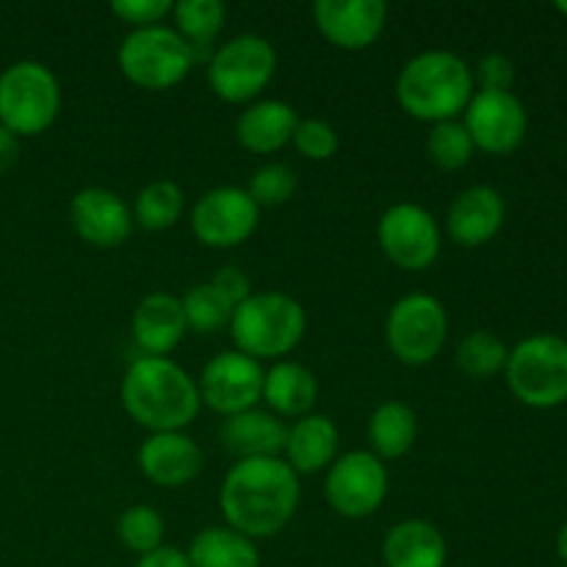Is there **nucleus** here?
Listing matches in <instances>:
<instances>
[{
    "label": "nucleus",
    "mask_w": 567,
    "mask_h": 567,
    "mask_svg": "<svg viewBox=\"0 0 567 567\" xmlns=\"http://www.w3.org/2000/svg\"><path fill=\"white\" fill-rule=\"evenodd\" d=\"M61 111V83L42 61L22 59L0 72V125L14 136H39Z\"/></svg>",
    "instance_id": "obj_5"
},
{
    "label": "nucleus",
    "mask_w": 567,
    "mask_h": 567,
    "mask_svg": "<svg viewBox=\"0 0 567 567\" xmlns=\"http://www.w3.org/2000/svg\"><path fill=\"white\" fill-rule=\"evenodd\" d=\"M275 70V44L258 33H241L214 50L208 59V86L225 103H255Z\"/></svg>",
    "instance_id": "obj_8"
},
{
    "label": "nucleus",
    "mask_w": 567,
    "mask_h": 567,
    "mask_svg": "<svg viewBox=\"0 0 567 567\" xmlns=\"http://www.w3.org/2000/svg\"><path fill=\"white\" fill-rule=\"evenodd\" d=\"M181 302L188 330L199 332V336H208V332L221 330V327H230L233 310H236L210 282H199V286L188 288L181 297Z\"/></svg>",
    "instance_id": "obj_31"
},
{
    "label": "nucleus",
    "mask_w": 567,
    "mask_h": 567,
    "mask_svg": "<svg viewBox=\"0 0 567 567\" xmlns=\"http://www.w3.org/2000/svg\"><path fill=\"white\" fill-rule=\"evenodd\" d=\"M186 313L181 297L153 291L133 310V338L147 358H166L186 336Z\"/></svg>",
    "instance_id": "obj_19"
},
{
    "label": "nucleus",
    "mask_w": 567,
    "mask_h": 567,
    "mask_svg": "<svg viewBox=\"0 0 567 567\" xmlns=\"http://www.w3.org/2000/svg\"><path fill=\"white\" fill-rule=\"evenodd\" d=\"M20 161V136L0 125V175L11 172Z\"/></svg>",
    "instance_id": "obj_39"
},
{
    "label": "nucleus",
    "mask_w": 567,
    "mask_h": 567,
    "mask_svg": "<svg viewBox=\"0 0 567 567\" xmlns=\"http://www.w3.org/2000/svg\"><path fill=\"white\" fill-rule=\"evenodd\" d=\"M264 399L271 413L280 419H302L319 399V380L313 371L293 360H280L264 377Z\"/></svg>",
    "instance_id": "obj_24"
},
{
    "label": "nucleus",
    "mask_w": 567,
    "mask_h": 567,
    "mask_svg": "<svg viewBox=\"0 0 567 567\" xmlns=\"http://www.w3.org/2000/svg\"><path fill=\"white\" fill-rule=\"evenodd\" d=\"M554 9H557L559 14L567 17V0H557V3H554Z\"/></svg>",
    "instance_id": "obj_41"
},
{
    "label": "nucleus",
    "mask_w": 567,
    "mask_h": 567,
    "mask_svg": "<svg viewBox=\"0 0 567 567\" xmlns=\"http://www.w3.org/2000/svg\"><path fill=\"white\" fill-rule=\"evenodd\" d=\"M183 197L181 186L172 181H153L136 194V203H133V225H138L142 230L161 233L169 230L177 225V219L183 216Z\"/></svg>",
    "instance_id": "obj_28"
},
{
    "label": "nucleus",
    "mask_w": 567,
    "mask_h": 567,
    "mask_svg": "<svg viewBox=\"0 0 567 567\" xmlns=\"http://www.w3.org/2000/svg\"><path fill=\"white\" fill-rule=\"evenodd\" d=\"M264 377L258 360L247 358L238 349L219 352L203 365L197 380L199 402L219 415H236L252 410L264 396Z\"/></svg>",
    "instance_id": "obj_12"
},
{
    "label": "nucleus",
    "mask_w": 567,
    "mask_h": 567,
    "mask_svg": "<svg viewBox=\"0 0 567 567\" xmlns=\"http://www.w3.org/2000/svg\"><path fill=\"white\" fill-rule=\"evenodd\" d=\"M221 443L227 452L238 460L280 457L286 452L288 426L269 410H244V413L227 415L219 430Z\"/></svg>",
    "instance_id": "obj_20"
},
{
    "label": "nucleus",
    "mask_w": 567,
    "mask_h": 567,
    "mask_svg": "<svg viewBox=\"0 0 567 567\" xmlns=\"http://www.w3.org/2000/svg\"><path fill=\"white\" fill-rule=\"evenodd\" d=\"M120 399L138 426L155 432H183L199 408L197 382L169 358H136L122 377Z\"/></svg>",
    "instance_id": "obj_2"
},
{
    "label": "nucleus",
    "mask_w": 567,
    "mask_h": 567,
    "mask_svg": "<svg viewBox=\"0 0 567 567\" xmlns=\"http://www.w3.org/2000/svg\"><path fill=\"white\" fill-rule=\"evenodd\" d=\"M227 526L249 540L275 537L291 524L299 507V476L282 457L238 460L219 491Z\"/></svg>",
    "instance_id": "obj_1"
},
{
    "label": "nucleus",
    "mask_w": 567,
    "mask_h": 567,
    "mask_svg": "<svg viewBox=\"0 0 567 567\" xmlns=\"http://www.w3.org/2000/svg\"><path fill=\"white\" fill-rule=\"evenodd\" d=\"M133 567H192V565H188L186 551L164 546L158 548V551L147 554V557H138V563Z\"/></svg>",
    "instance_id": "obj_38"
},
{
    "label": "nucleus",
    "mask_w": 567,
    "mask_h": 567,
    "mask_svg": "<svg viewBox=\"0 0 567 567\" xmlns=\"http://www.w3.org/2000/svg\"><path fill=\"white\" fill-rule=\"evenodd\" d=\"M377 241L393 266L404 271H424L441 255V227L421 205L396 203L377 221Z\"/></svg>",
    "instance_id": "obj_10"
},
{
    "label": "nucleus",
    "mask_w": 567,
    "mask_h": 567,
    "mask_svg": "<svg viewBox=\"0 0 567 567\" xmlns=\"http://www.w3.org/2000/svg\"><path fill=\"white\" fill-rule=\"evenodd\" d=\"M463 125L476 150L487 155H509L524 144L529 114L513 92H474L463 111Z\"/></svg>",
    "instance_id": "obj_14"
},
{
    "label": "nucleus",
    "mask_w": 567,
    "mask_h": 567,
    "mask_svg": "<svg viewBox=\"0 0 567 567\" xmlns=\"http://www.w3.org/2000/svg\"><path fill=\"white\" fill-rule=\"evenodd\" d=\"M388 468L371 452H349L327 471L324 498L341 518L363 520L382 507L388 496Z\"/></svg>",
    "instance_id": "obj_11"
},
{
    "label": "nucleus",
    "mask_w": 567,
    "mask_h": 567,
    "mask_svg": "<svg viewBox=\"0 0 567 567\" xmlns=\"http://www.w3.org/2000/svg\"><path fill=\"white\" fill-rule=\"evenodd\" d=\"M474 153V142H471L468 131L460 120L437 122V125H432L430 136H426V155H430L432 164L446 172H457L468 166Z\"/></svg>",
    "instance_id": "obj_32"
},
{
    "label": "nucleus",
    "mask_w": 567,
    "mask_h": 567,
    "mask_svg": "<svg viewBox=\"0 0 567 567\" xmlns=\"http://www.w3.org/2000/svg\"><path fill=\"white\" fill-rule=\"evenodd\" d=\"M557 554H559V559H563L565 567H567V520H565L563 529H559V535H557Z\"/></svg>",
    "instance_id": "obj_40"
},
{
    "label": "nucleus",
    "mask_w": 567,
    "mask_h": 567,
    "mask_svg": "<svg viewBox=\"0 0 567 567\" xmlns=\"http://www.w3.org/2000/svg\"><path fill=\"white\" fill-rule=\"evenodd\" d=\"M509 347L491 330H471L457 347V369L471 380H493L507 369Z\"/></svg>",
    "instance_id": "obj_29"
},
{
    "label": "nucleus",
    "mask_w": 567,
    "mask_h": 567,
    "mask_svg": "<svg viewBox=\"0 0 567 567\" xmlns=\"http://www.w3.org/2000/svg\"><path fill=\"white\" fill-rule=\"evenodd\" d=\"M297 188H299L297 172H293L288 164L275 161V164H266L255 172L252 181H249L247 186V194L252 197V203L258 205V208H280V205H286L288 199H293Z\"/></svg>",
    "instance_id": "obj_33"
},
{
    "label": "nucleus",
    "mask_w": 567,
    "mask_h": 567,
    "mask_svg": "<svg viewBox=\"0 0 567 567\" xmlns=\"http://www.w3.org/2000/svg\"><path fill=\"white\" fill-rule=\"evenodd\" d=\"M446 537L430 520H402L382 540L385 567H446Z\"/></svg>",
    "instance_id": "obj_22"
},
{
    "label": "nucleus",
    "mask_w": 567,
    "mask_h": 567,
    "mask_svg": "<svg viewBox=\"0 0 567 567\" xmlns=\"http://www.w3.org/2000/svg\"><path fill=\"white\" fill-rule=\"evenodd\" d=\"M208 282L233 305V308H238V305L247 302V299L252 297V282H249V277L244 275L241 269H236V266H225V269L214 271V277H210Z\"/></svg>",
    "instance_id": "obj_37"
},
{
    "label": "nucleus",
    "mask_w": 567,
    "mask_h": 567,
    "mask_svg": "<svg viewBox=\"0 0 567 567\" xmlns=\"http://www.w3.org/2000/svg\"><path fill=\"white\" fill-rule=\"evenodd\" d=\"M338 452V426L332 424L330 415L308 413L288 426L286 437V463L291 465L293 474H319L336 463Z\"/></svg>",
    "instance_id": "obj_23"
},
{
    "label": "nucleus",
    "mask_w": 567,
    "mask_h": 567,
    "mask_svg": "<svg viewBox=\"0 0 567 567\" xmlns=\"http://www.w3.org/2000/svg\"><path fill=\"white\" fill-rule=\"evenodd\" d=\"M260 219V208L247 188L219 186L205 192L192 210V233L210 249H233L247 241Z\"/></svg>",
    "instance_id": "obj_13"
},
{
    "label": "nucleus",
    "mask_w": 567,
    "mask_h": 567,
    "mask_svg": "<svg viewBox=\"0 0 567 567\" xmlns=\"http://www.w3.org/2000/svg\"><path fill=\"white\" fill-rule=\"evenodd\" d=\"M507 385L520 404L554 410L567 402V341L551 332L524 338L509 349Z\"/></svg>",
    "instance_id": "obj_6"
},
{
    "label": "nucleus",
    "mask_w": 567,
    "mask_h": 567,
    "mask_svg": "<svg viewBox=\"0 0 567 567\" xmlns=\"http://www.w3.org/2000/svg\"><path fill=\"white\" fill-rule=\"evenodd\" d=\"M192 567H260L255 540L230 526H205L186 551Z\"/></svg>",
    "instance_id": "obj_26"
},
{
    "label": "nucleus",
    "mask_w": 567,
    "mask_h": 567,
    "mask_svg": "<svg viewBox=\"0 0 567 567\" xmlns=\"http://www.w3.org/2000/svg\"><path fill=\"white\" fill-rule=\"evenodd\" d=\"M419 415L408 402H382L369 419V452L380 460H399L415 446Z\"/></svg>",
    "instance_id": "obj_25"
},
{
    "label": "nucleus",
    "mask_w": 567,
    "mask_h": 567,
    "mask_svg": "<svg viewBox=\"0 0 567 567\" xmlns=\"http://www.w3.org/2000/svg\"><path fill=\"white\" fill-rule=\"evenodd\" d=\"M507 216L504 197L493 186H471L452 199L446 214V230L454 244L465 249L485 247L498 236Z\"/></svg>",
    "instance_id": "obj_18"
},
{
    "label": "nucleus",
    "mask_w": 567,
    "mask_h": 567,
    "mask_svg": "<svg viewBox=\"0 0 567 567\" xmlns=\"http://www.w3.org/2000/svg\"><path fill=\"white\" fill-rule=\"evenodd\" d=\"M116 64H120L122 75L136 86L164 92V89L186 81L197 61L175 28L153 25L138 28L122 39L120 50H116Z\"/></svg>",
    "instance_id": "obj_7"
},
{
    "label": "nucleus",
    "mask_w": 567,
    "mask_h": 567,
    "mask_svg": "<svg viewBox=\"0 0 567 567\" xmlns=\"http://www.w3.org/2000/svg\"><path fill=\"white\" fill-rule=\"evenodd\" d=\"M172 9H175L172 0H114L111 3V11H114L116 20H122L125 25H133V31L161 25L172 14Z\"/></svg>",
    "instance_id": "obj_35"
},
{
    "label": "nucleus",
    "mask_w": 567,
    "mask_h": 567,
    "mask_svg": "<svg viewBox=\"0 0 567 567\" xmlns=\"http://www.w3.org/2000/svg\"><path fill=\"white\" fill-rule=\"evenodd\" d=\"M72 230L86 244L114 249L133 233V214L125 199L109 188H81L70 203Z\"/></svg>",
    "instance_id": "obj_16"
},
{
    "label": "nucleus",
    "mask_w": 567,
    "mask_h": 567,
    "mask_svg": "<svg viewBox=\"0 0 567 567\" xmlns=\"http://www.w3.org/2000/svg\"><path fill=\"white\" fill-rule=\"evenodd\" d=\"M175 31L192 48L194 61L214 55V39L225 28L227 9L221 0H181L172 9Z\"/></svg>",
    "instance_id": "obj_27"
},
{
    "label": "nucleus",
    "mask_w": 567,
    "mask_h": 567,
    "mask_svg": "<svg viewBox=\"0 0 567 567\" xmlns=\"http://www.w3.org/2000/svg\"><path fill=\"white\" fill-rule=\"evenodd\" d=\"M230 338L241 354L252 360H280L302 343L308 330L305 308L280 291L252 293L233 310Z\"/></svg>",
    "instance_id": "obj_4"
},
{
    "label": "nucleus",
    "mask_w": 567,
    "mask_h": 567,
    "mask_svg": "<svg viewBox=\"0 0 567 567\" xmlns=\"http://www.w3.org/2000/svg\"><path fill=\"white\" fill-rule=\"evenodd\" d=\"M291 144L308 161H330L338 153V133L330 122L308 116V120H299Z\"/></svg>",
    "instance_id": "obj_34"
},
{
    "label": "nucleus",
    "mask_w": 567,
    "mask_h": 567,
    "mask_svg": "<svg viewBox=\"0 0 567 567\" xmlns=\"http://www.w3.org/2000/svg\"><path fill=\"white\" fill-rule=\"evenodd\" d=\"M449 338L446 308L432 293H408L391 308L385 341L393 358L404 365H426L441 354Z\"/></svg>",
    "instance_id": "obj_9"
},
{
    "label": "nucleus",
    "mask_w": 567,
    "mask_h": 567,
    "mask_svg": "<svg viewBox=\"0 0 567 567\" xmlns=\"http://www.w3.org/2000/svg\"><path fill=\"white\" fill-rule=\"evenodd\" d=\"M313 20L321 37L341 50H365L388 22L382 0H316Z\"/></svg>",
    "instance_id": "obj_15"
},
{
    "label": "nucleus",
    "mask_w": 567,
    "mask_h": 567,
    "mask_svg": "<svg viewBox=\"0 0 567 567\" xmlns=\"http://www.w3.org/2000/svg\"><path fill=\"white\" fill-rule=\"evenodd\" d=\"M476 81L485 92H509L515 81V64L504 53L482 55L474 72V83Z\"/></svg>",
    "instance_id": "obj_36"
},
{
    "label": "nucleus",
    "mask_w": 567,
    "mask_h": 567,
    "mask_svg": "<svg viewBox=\"0 0 567 567\" xmlns=\"http://www.w3.org/2000/svg\"><path fill=\"white\" fill-rule=\"evenodd\" d=\"M299 114L282 100H255L241 111L236 122V138L244 150L255 155L280 153L291 144Z\"/></svg>",
    "instance_id": "obj_21"
},
{
    "label": "nucleus",
    "mask_w": 567,
    "mask_h": 567,
    "mask_svg": "<svg viewBox=\"0 0 567 567\" xmlns=\"http://www.w3.org/2000/svg\"><path fill=\"white\" fill-rule=\"evenodd\" d=\"M164 518L158 515V509L147 507V504L127 507L120 515V520H116V537H120V543L127 551L138 554V557H147V554L164 548Z\"/></svg>",
    "instance_id": "obj_30"
},
{
    "label": "nucleus",
    "mask_w": 567,
    "mask_h": 567,
    "mask_svg": "<svg viewBox=\"0 0 567 567\" xmlns=\"http://www.w3.org/2000/svg\"><path fill=\"white\" fill-rule=\"evenodd\" d=\"M205 454L186 432H155L138 446V468L153 485L183 487L203 474Z\"/></svg>",
    "instance_id": "obj_17"
},
{
    "label": "nucleus",
    "mask_w": 567,
    "mask_h": 567,
    "mask_svg": "<svg viewBox=\"0 0 567 567\" xmlns=\"http://www.w3.org/2000/svg\"><path fill=\"white\" fill-rule=\"evenodd\" d=\"M474 97V72L449 50H424L402 66L396 78V100L413 120L452 122Z\"/></svg>",
    "instance_id": "obj_3"
}]
</instances>
